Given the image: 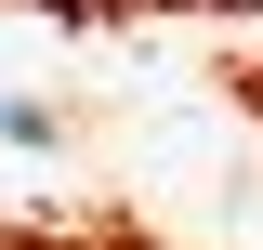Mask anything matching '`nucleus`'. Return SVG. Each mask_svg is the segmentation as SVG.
<instances>
[{"mask_svg":"<svg viewBox=\"0 0 263 250\" xmlns=\"http://www.w3.org/2000/svg\"><path fill=\"white\" fill-rule=\"evenodd\" d=\"M0 132H13V145H40V132H53V119H40L27 93H0Z\"/></svg>","mask_w":263,"mask_h":250,"instance_id":"nucleus-1","label":"nucleus"}]
</instances>
